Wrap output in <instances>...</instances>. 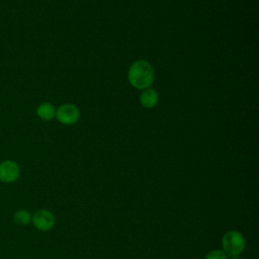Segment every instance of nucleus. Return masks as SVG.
I'll use <instances>...</instances> for the list:
<instances>
[{
    "label": "nucleus",
    "mask_w": 259,
    "mask_h": 259,
    "mask_svg": "<svg viewBox=\"0 0 259 259\" xmlns=\"http://www.w3.org/2000/svg\"><path fill=\"white\" fill-rule=\"evenodd\" d=\"M80 116L79 109L73 104H63L56 111L57 119L63 124H73L78 121Z\"/></svg>",
    "instance_id": "3"
},
{
    "label": "nucleus",
    "mask_w": 259,
    "mask_h": 259,
    "mask_svg": "<svg viewBox=\"0 0 259 259\" xmlns=\"http://www.w3.org/2000/svg\"><path fill=\"white\" fill-rule=\"evenodd\" d=\"M222 245L226 255L238 256L245 249V239L240 232L229 231L223 236Z\"/></svg>",
    "instance_id": "2"
},
{
    "label": "nucleus",
    "mask_w": 259,
    "mask_h": 259,
    "mask_svg": "<svg viewBox=\"0 0 259 259\" xmlns=\"http://www.w3.org/2000/svg\"><path fill=\"white\" fill-rule=\"evenodd\" d=\"M127 78L131 85L137 89H147L154 81V70L151 64L145 60H139L132 64Z\"/></svg>",
    "instance_id": "1"
},
{
    "label": "nucleus",
    "mask_w": 259,
    "mask_h": 259,
    "mask_svg": "<svg viewBox=\"0 0 259 259\" xmlns=\"http://www.w3.org/2000/svg\"><path fill=\"white\" fill-rule=\"evenodd\" d=\"M36 113L41 119L51 120L56 116V109L53 104L49 102H44L37 107Z\"/></svg>",
    "instance_id": "7"
},
{
    "label": "nucleus",
    "mask_w": 259,
    "mask_h": 259,
    "mask_svg": "<svg viewBox=\"0 0 259 259\" xmlns=\"http://www.w3.org/2000/svg\"><path fill=\"white\" fill-rule=\"evenodd\" d=\"M13 218H14V222L17 225H20V226H25V225H27L31 221L30 213L27 210H25V209L17 210L14 213Z\"/></svg>",
    "instance_id": "8"
},
{
    "label": "nucleus",
    "mask_w": 259,
    "mask_h": 259,
    "mask_svg": "<svg viewBox=\"0 0 259 259\" xmlns=\"http://www.w3.org/2000/svg\"><path fill=\"white\" fill-rule=\"evenodd\" d=\"M20 175V169L16 162L5 160L0 163V181L10 183L15 181Z\"/></svg>",
    "instance_id": "5"
},
{
    "label": "nucleus",
    "mask_w": 259,
    "mask_h": 259,
    "mask_svg": "<svg viewBox=\"0 0 259 259\" xmlns=\"http://www.w3.org/2000/svg\"><path fill=\"white\" fill-rule=\"evenodd\" d=\"M32 223L34 227L42 232H47L51 230L55 225V217L48 209H38L36 210L32 218Z\"/></svg>",
    "instance_id": "4"
},
{
    "label": "nucleus",
    "mask_w": 259,
    "mask_h": 259,
    "mask_svg": "<svg viewBox=\"0 0 259 259\" xmlns=\"http://www.w3.org/2000/svg\"><path fill=\"white\" fill-rule=\"evenodd\" d=\"M230 259H241V258L238 257V256H233V257H231Z\"/></svg>",
    "instance_id": "10"
},
{
    "label": "nucleus",
    "mask_w": 259,
    "mask_h": 259,
    "mask_svg": "<svg viewBox=\"0 0 259 259\" xmlns=\"http://www.w3.org/2000/svg\"><path fill=\"white\" fill-rule=\"evenodd\" d=\"M158 99H159L158 93L156 92V90H154L152 88L144 89V91L142 92V94L140 96L141 104L146 108L154 107L157 104Z\"/></svg>",
    "instance_id": "6"
},
{
    "label": "nucleus",
    "mask_w": 259,
    "mask_h": 259,
    "mask_svg": "<svg viewBox=\"0 0 259 259\" xmlns=\"http://www.w3.org/2000/svg\"><path fill=\"white\" fill-rule=\"evenodd\" d=\"M204 259H227V255L221 250H212L205 255Z\"/></svg>",
    "instance_id": "9"
}]
</instances>
